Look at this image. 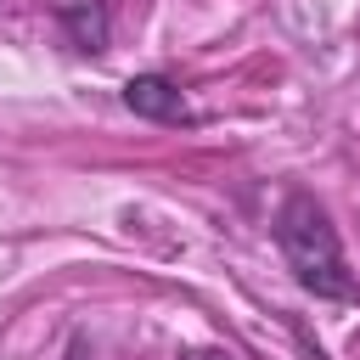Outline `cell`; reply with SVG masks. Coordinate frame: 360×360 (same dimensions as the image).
Listing matches in <instances>:
<instances>
[{
    "mask_svg": "<svg viewBox=\"0 0 360 360\" xmlns=\"http://www.w3.org/2000/svg\"><path fill=\"white\" fill-rule=\"evenodd\" d=\"M62 360H96V354H90V343H84V338H73V343H68V354H62Z\"/></svg>",
    "mask_w": 360,
    "mask_h": 360,
    "instance_id": "277c9868",
    "label": "cell"
},
{
    "mask_svg": "<svg viewBox=\"0 0 360 360\" xmlns=\"http://www.w3.org/2000/svg\"><path fill=\"white\" fill-rule=\"evenodd\" d=\"M276 248L292 270V281L326 304H360V281L343 259V242H338V225L332 214L321 208V197L309 191H287L281 208H276Z\"/></svg>",
    "mask_w": 360,
    "mask_h": 360,
    "instance_id": "6da1fadb",
    "label": "cell"
},
{
    "mask_svg": "<svg viewBox=\"0 0 360 360\" xmlns=\"http://www.w3.org/2000/svg\"><path fill=\"white\" fill-rule=\"evenodd\" d=\"M124 107H129L135 118H152V124L186 118V96H180V84H174L169 73H135V79L124 84Z\"/></svg>",
    "mask_w": 360,
    "mask_h": 360,
    "instance_id": "7a4b0ae2",
    "label": "cell"
},
{
    "mask_svg": "<svg viewBox=\"0 0 360 360\" xmlns=\"http://www.w3.org/2000/svg\"><path fill=\"white\" fill-rule=\"evenodd\" d=\"M304 349H309V360H326V354H321V349H315V343H304Z\"/></svg>",
    "mask_w": 360,
    "mask_h": 360,
    "instance_id": "5b68a950",
    "label": "cell"
},
{
    "mask_svg": "<svg viewBox=\"0 0 360 360\" xmlns=\"http://www.w3.org/2000/svg\"><path fill=\"white\" fill-rule=\"evenodd\" d=\"M56 22H62V34L73 39V51H84V56H101L107 39H112L107 0H56Z\"/></svg>",
    "mask_w": 360,
    "mask_h": 360,
    "instance_id": "3957f363",
    "label": "cell"
}]
</instances>
